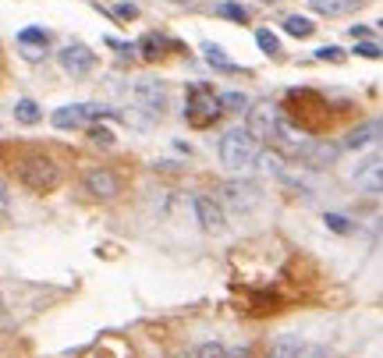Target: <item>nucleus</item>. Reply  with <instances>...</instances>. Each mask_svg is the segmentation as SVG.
<instances>
[{"mask_svg":"<svg viewBox=\"0 0 383 358\" xmlns=\"http://www.w3.org/2000/svg\"><path fill=\"white\" fill-rule=\"evenodd\" d=\"M256 153H259V142L245 132V128H231L224 132L220 138V163L227 170H245L256 163Z\"/></svg>","mask_w":383,"mask_h":358,"instance_id":"nucleus-1","label":"nucleus"},{"mask_svg":"<svg viewBox=\"0 0 383 358\" xmlns=\"http://www.w3.org/2000/svg\"><path fill=\"white\" fill-rule=\"evenodd\" d=\"M18 177H21V185L28 188V192H53L57 188V181H61V167H57L53 160H46V156H25L21 163H18Z\"/></svg>","mask_w":383,"mask_h":358,"instance_id":"nucleus-2","label":"nucleus"},{"mask_svg":"<svg viewBox=\"0 0 383 358\" xmlns=\"http://www.w3.org/2000/svg\"><path fill=\"white\" fill-rule=\"evenodd\" d=\"M185 114H188L192 125H213L220 117V103H217V96L206 85H192L188 100H185Z\"/></svg>","mask_w":383,"mask_h":358,"instance_id":"nucleus-3","label":"nucleus"},{"mask_svg":"<svg viewBox=\"0 0 383 358\" xmlns=\"http://www.w3.org/2000/svg\"><path fill=\"white\" fill-rule=\"evenodd\" d=\"M277 121H280V117H277V107H274V103H256V107H249V128H245V132H249L252 138L267 142V138H274Z\"/></svg>","mask_w":383,"mask_h":358,"instance_id":"nucleus-4","label":"nucleus"},{"mask_svg":"<svg viewBox=\"0 0 383 358\" xmlns=\"http://www.w3.org/2000/svg\"><path fill=\"white\" fill-rule=\"evenodd\" d=\"M337 156H341V149H337L334 142H305V145H302V153H299V160H302L305 167H312V170H327V167H334Z\"/></svg>","mask_w":383,"mask_h":358,"instance_id":"nucleus-5","label":"nucleus"},{"mask_svg":"<svg viewBox=\"0 0 383 358\" xmlns=\"http://www.w3.org/2000/svg\"><path fill=\"white\" fill-rule=\"evenodd\" d=\"M93 64H96V57H93V50H89V46L71 43V46H64V50H61V68H64L68 75H75V78L89 75V71H93Z\"/></svg>","mask_w":383,"mask_h":358,"instance_id":"nucleus-6","label":"nucleus"},{"mask_svg":"<svg viewBox=\"0 0 383 358\" xmlns=\"http://www.w3.org/2000/svg\"><path fill=\"white\" fill-rule=\"evenodd\" d=\"M85 188H89L96 199H114L121 192V177L114 170H107V167H93V170H85Z\"/></svg>","mask_w":383,"mask_h":358,"instance_id":"nucleus-7","label":"nucleus"},{"mask_svg":"<svg viewBox=\"0 0 383 358\" xmlns=\"http://www.w3.org/2000/svg\"><path fill=\"white\" fill-rule=\"evenodd\" d=\"M224 199H227L231 210L245 213V210H252V206H256L259 188H256V185H249V181H227V185H224Z\"/></svg>","mask_w":383,"mask_h":358,"instance_id":"nucleus-8","label":"nucleus"},{"mask_svg":"<svg viewBox=\"0 0 383 358\" xmlns=\"http://www.w3.org/2000/svg\"><path fill=\"white\" fill-rule=\"evenodd\" d=\"M85 121H93V117H89V107H85V103L61 107V110H53V117H50V125H53L57 132H71V128H82Z\"/></svg>","mask_w":383,"mask_h":358,"instance_id":"nucleus-9","label":"nucleus"},{"mask_svg":"<svg viewBox=\"0 0 383 358\" xmlns=\"http://www.w3.org/2000/svg\"><path fill=\"white\" fill-rule=\"evenodd\" d=\"M195 220H199L202 231H210V234H220V231H224V213H220V206H217L213 199H206V195L195 199Z\"/></svg>","mask_w":383,"mask_h":358,"instance_id":"nucleus-10","label":"nucleus"},{"mask_svg":"<svg viewBox=\"0 0 383 358\" xmlns=\"http://www.w3.org/2000/svg\"><path fill=\"white\" fill-rule=\"evenodd\" d=\"M380 132H383L380 117H376V121H366V125H359V128H351V132L344 135V149H362V145L376 142V138H380Z\"/></svg>","mask_w":383,"mask_h":358,"instance_id":"nucleus-11","label":"nucleus"},{"mask_svg":"<svg viewBox=\"0 0 383 358\" xmlns=\"http://www.w3.org/2000/svg\"><path fill=\"white\" fill-rule=\"evenodd\" d=\"M135 96H139V103H142V107H150L153 114H160V110H163V103H167L163 85H160V82H139V85H135Z\"/></svg>","mask_w":383,"mask_h":358,"instance_id":"nucleus-12","label":"nucleus"},{"mask_svg":"<svg viewBox=\"0 0 383 358\" xmlns=\"http://www.w3.org/2000/svg\"><path fill=\"white\" fill-rule=\"evenodd\" d=\"M309 4H312V11L323 15V18H341V15H348V11L362 8V0H309Z\"/></svg>","mask_w":383,"mask_h":358,"instance_id":"nucleus-13","label":"nucleus"},{"mask_svg":"<svg viewBox=\"0 0 383 358\" xmlns=\"http://www.w3.org/2000/svg\"><path fill=\"white\" fill-rule=\"evenodd\" d=\"M355 185H359V188H366V192H376V195H380V188H383V177H380V156H373L369 163H362V167H359Z\"/></svg>","mask_w":383,"mask_h":358,"instance_id":"nucleus-14","label":"nucleus"},{"mask_svg":"<svg viewBox=\"0 0 383 358\" xmlns=\"http://www.w3.org/2000/svg\"><path fill=\"white\" fill-rule=\"evenodd\" d=\"M277 135H280V138H287V149H291L294 156H299V153H302V145L309 142L302 128H294V125H284V121H277V132H274V138H277Z\"/></svg>","mask_w":383,"mask_h":358,"instance_id":"nucleus-15","label":"nucleus"},{"mask_svg":"<svg viewBox=\"0 0 383 358\" xmlns=\"http://www.w3.org/2000/svg\"><path fill=\"white\" fill-rule=\"evenodd\" d=\"M302 351V337H294V334H284L270 344V358H294Z\"/></svg>","mask_w":383,"mask_h":358,"instance_id":"nucleus-16","label":"nucleus"},{"mask_svg":"<svg viewBox=\"0 0 383 358\" xmlns=\"http://www.w3.org/2000/svg\"><path fill=\"white\" fill-rule=\"evenodd\" d=\"M15 117H18V125H36L43 117V110H39L36 100H18L15 103Z\"/></svg>","mask_w":383,"mask_h":358,"instance_id":"nucleus-17","label":"nucleus"},{"mask_svg":"<svg viewBox=\"0 0 383 358\" xmlns=\"http://www.w3.org/2000/svg\"><path fill=\"white\" fill-rule=\"evenodd\" d=\"M202 57H206L213 68H220V71H231V68H234V61H227V53H224L217 43H202Z\"/></svg>","mask_w":383,"mask_h":358,"instance_id":"nucleus-18","label":"nucleus"},{"mask_svg":"<svg viewBox=\"0 0 383 358\" xmlns=\"http://www.w3.org/2000/svg\"><path fill=\"white\" fill-rule=\"evenodd\" d=\"M217 103H220V114H242V110H249V100L242 93H224V96H217Z\"/></svg>","mask_w":383,"mask_h":358,"instance_id":"nucleus-19","label":"nucleus"},{"mask_svg":"<svg viewBox=\"0 0 383 358\" xmlns=\"http://www.w3.org/2000/svg\"><path fill=\"white\" fill-rule=\"evenodd\" d=\"M284 28L294 36V39H305L309 33H312V21L309 18H302V15H291V18H284Z\"/></svg>","mask_w":383,"mask_h":358,"instance_id":"nucleus-20","label":"nucleus"},{"mask_svg":"<svg viewBox=\"0 0 383 358\" xmlns=\"http://www.w3.org/2000/svg\"><path fill=\"white\" fill-rule=\"evenodd\" d=\"M256 43H259V50H262V53H270V57H277V53H280V39L270 33V28H259V33H256Z\"/></svg>","mask_w":383,"mask_h":358,"instance_id":"nucleus-21","label":"nucleus"},{"mask_svg":"<svg viewBox=\"0 0 383 358\" xmlns=\"http://www.w3.org/2000/svg\"><path fill=\"white\" fill-rule=\"evenodd\" d=\"M18 43H36V46H46V43H50V33H46V28H39V25L21 28V33H18Z\"/></svg>","mask_w":383,"mask_h":358,"instance_id":"nucleus-22","label":"nucleus"},{"mask_svg":"<svg viewBox=\"0 0 383 358\" xmlns=\"http://www.w3.org/2000/svg\"><path fill=\"white\" fill-rule=\"evenodd\" d=\"M323 224H327L334 234H351V231H355V224H351L348 217H341V213H327V217H323Z\"/></svg>","mask_w":383,"mask_h":358,"instance_id":"nucleus-23","label":"nucleus"},{"mask_svg":"<svg viewBox=\"0 0 383 358\" xmlns=\"http://www.w3.org/2000/svg\"><path fill=\"white\" fill-rule=\"evenodd\" d=\"M256 160H259V167H267L274 177H280V174H284V160H280L277 153H256Z\"/></svg>","mask_w":383,"mask_h":358,"instance_id":"nucleus-24","label":"nucleus"},{"mask_svg":"<svg viewBox=\"0 0 383 358\" xmlns=\"http://www.w3.org/2000/svg\"><path fill=\"white\" fill-rule=\"evenodd\" d=\"M355 53L359 57H366V61H380V43H369V39H362V43H355Z\"/></svg>","mask_w":383,"mask_h":358,"instance_id":"nucleus-25","label":"nucleus"},{"mask_svg":"<svg viewBox=\"0 0 383 358\" xmlns=\"http://www.w3.org/2000/svg\"><path fill=\"white\" fill-rule=\"evenodd\" d=\"M227 355H231V351H227L224 344H213V341L202 344V348L195 351V358H227Z\"/></svg>","mask_w":383,"mask_h":358,"instance_id":"nucleus-26","label":"nucleus"},{"mask_svg":"<svg viewBox=\"0 0 383 358\" xmlns=\"http://www.w3.org/2000/svg\"><path fill=\"white\" fill-rule=\"evenodd\" d=\"M220 15L224 18H234V21H249V11L242 4H220Z\"/></svg>","mask_w":383,"mask_h":358,"instance_id":"nucleus-27","label":"nucleus"},{"mask_svg":"<svg viewBox=\"0 0 383 358\" xmlns=\"http://www.w3.org/2000/svg\"><path fill=\"white\" fill-rule=\"evenodd\" d=\"M316 57H319V61H334V64H337V61H344V50H337V46H319Z\"/></svg>","mask_w":383,"mask_h":358,"instance_id":"nucleus-28","label":"nucleus"},{"mask_svg":"<svg viewBox=\"0 0 383 358\" xmlns=\"http://www.w3.org/2000/svg\"><path fill=\"white\" fill-rule=\"evenodd\" d=\"M294 358H327V348H323V344H302V351Z\"/></svg>","mask_w":383,"mask_h":358,"instance_id":"nucleus-29","label":"nucleus"},{"mask_svg":"<svg viewBox=\"0 0 383 358\" xmlns=\"http://www.w3.org/2000/svg\"><path fill=\"white\" fill-rule=\"evenodd\" d=\"M93 142H96V145H114V132H107V128H96V125H93Z\"/></svg>","mask_w":383,"mask_h":358,"instance_id":"nucleus-30","label":"nucleus"},{"mask_svg":"<svg viewBox=\"0 0 383 358\" xmlns=\"http://www.w3.org/2000/svg\"><path fill=\"white\" fill-rule=\"evenodd\" d=\"M351 36H359V39H366V36H369V25H355V28H351Z\"/></svg>","mask_w":383,"mask_h":358,"instance_id":"nucleus-31","label":"nucleus"},{"mask_svg":"<svg viewBox=\"0 0 383 358\" xmlns=\"http://www.w3.org/2000/svg\"><path fill=\"white\" fill-rule=\"evenodd\" d=\"M117 15H121V18H135V8H132V4H125V8H117Z\"/></svg>","mask_w":383,"mask_h":358,"instance_id":"nucleus-32","label":"nucleus"},{"mask_svg":"<svg viewBox=\"0 0 383 358\" xmlns=\"http://www.w3.org/2000/svg\"><path fill=\"white\" fill-rule=\"evenodd\" d=\"M4 192H8V185H4V177H0V202H4Z\"/></svg>","mask_w":383,"mask_h":358,"instance_id":"nucleus-33","label":"nucleus"},{"mask_svg":"<svg viewBox=\"0 0 383 358\" xmlns=\"http://www.w3.org/2000/svg\"><path fill=\"white\" fill-rule=\"evenodd\" d=\"M178 358H188V355H178Z\"/></svg>","mask_w":383,"mask_h":358,"instance_id":"nucleus-34","label":"nucleus"}]
</instances>
